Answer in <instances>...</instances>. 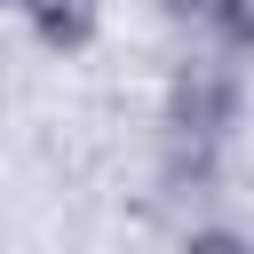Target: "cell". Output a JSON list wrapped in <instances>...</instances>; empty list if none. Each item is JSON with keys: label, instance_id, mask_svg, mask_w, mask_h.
<instances>
[{"label": "cell", "instance_id": "obj_4", "mask_svg": "<svg viewBox=\"0 0 254 254\" xmlns=\"http://www.w3.org/2000/svg\"><path fill=\"white\" fill-rule=\"evenodd\" d=\"M214 24L230 48H254V0H214Z\"/></svg>", "mask_w": 254, "mask_h": 254}, {"label": "cell", "instance_id": "obj_2", "mask_svg": "<svg viewBox=\"0 0 254 254\" xmlns=\"http://www.w3.org/2000/svg\"><path fill=\"white\" fill-rule=\"evenodd\" d=\"M32 16H40V32H48V48H79V40L103 24V0H32Z\"/></svg>", "mask_w": 254, "mask_h": 254}, {"label": "cell", "instance_id": "obj_5", "mask_svg": "<svg viewBox=\"0 0 254 254\" xmlns=\"http://www.w3.org/2000/svg\"><path fill=\"white\" fill-rule=\"evenodd\" d=\"M159 16H214V0H151Z\"/></svg>", "mask_w": 254, "mask_h": 254}, {"label": "cell", "instance_id": "obj_6", "mask_svg": "<svg viewBox=\"0 0 254 254\" xmlns=\"http://www.w3.org/2000/svg\"><path fill=\"white\" fill-rule=\"evenodd\" d=\"M8 8H32V0H8Z\"/></svg>", "mask_w": 254, "mask_h": 254}, {"label": "cell", "instance_id": "obj_1", "mask_svg": "<svg viewBox=\"0 0 254 254\" xmlns=\"http://www.w3.org/2000/svg\"><path fill=\"white\" fill-rule=\"evenodd\" d=\"M238 71L222 56H183L167 71V95H159V127H167V151H214L230 127H238Z\"/></svg>", "mask_w": 254, "mask_h": 254}, {"label": "cell", "instance_id": "obj_3", "mask_svg": "<svg viewBox=\"0 0 254 254\" xmlns=\"http://www.w3.org/2000/svg\"><path fill=\"white\" fill-rule=\"evenodd\" d=\"M175 254H254V238H238V230H214V222H206V230H183V246H175Z\"/></svg>", "mask_w": 254, "mask_h": 254}]
</instances>
